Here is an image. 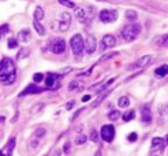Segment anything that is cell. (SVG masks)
Masks as SVG:
<instances>
[{
    "label": "cell",
    "mask_w": 168,
    "mask_h": 156,
    "mask_svg": "<svg viewBox=\"0 0 168 156\" xmlns=\"http://www.w3.org/2000/svg\"><path fill=\"white\" fill-rule=\"evenodd\" d=\"M118 106H119L120 108H127L128 106H130V99H128L127 96L119 98V100H118Z\"/></svg>",
    "instance_id": "obj_22"
},
{
    "label": "cell",
    "mask_w": 168,
    "mask_h": 156,
    "mask_svg": "<svg viewBox=\"0 0 168 156\" xmlns=\"http://www.w3.org/2000/svg\"><path fill=\"white\" fill-rule=\"evenodd\" d=\"M125 18L130 20V21H137L138 19V13L134 11V10H127L125 12Z\"/></svg>",
    "instance_id": "obj_19"
},
{
    "label": "cell",
    "mask_w": 168,
    "mask_h": 156,
    "mask_svg": "<svg viewBox=\"0 0 168 156\" xmlns=\"http://www.w3.org/2000/svg\"><path fill=\"white\" fill-rule=\"evenodd\" d=\"M116 44H117V40L113 35L106 34L105 36H103V39H102V41H100V51L104 52L105 49H107V48H112V47H115L116 46Z\"/></svg>",
    "instance_id": "obj_10"
},
{
    "label": "cell",
    "mask_w": 168,
    "mask_h": 156,
    "mask_svg": "<svg viewBox=\"0 0 168 156\" xmlns=\"http://www.w3.org/2000/svg\"><path fill=\"white\" fill-rule=\"evenodd\" d=\"M70 150H71V145H70V142H65L63 145V151L65 154H69Z\"/></svg>",
    "instance_id": "obj_39"
},
{
    "label": "cell",
    "mask_w": 168,
    "mask_h": 156,
    "mask_svg": "<svg viewBox=\"0 0 168 156\" xmlns=\"http://www.w3.org/2000/svg\"><path fill=\"white\" fill-rule=\"evenodd\" d=\"M135 117V113H134V110H130V112H126V113H124L123 114V120L125 122L127 121H131L132 119Z\"/></svg>",
    "instance_id": "obj_25"
},
{
    "label": "cell",
    "mask_w": 168,
    "mask_h": 156,
    "mask_svg": "<svg viewBox=\"0 0 168 156\" xmlns=\"http://www.w3.org/2000/svg\"><path fill=\"white\" fill-rule=\"evenodd\" d=\"M117 19H118L117 10H103L99 13V20L104 23H115Z\"/></svg>",
    "instance_id": "obj_4"
},
{
    "label": "cell",
    "mask_w": 168,
    "mask_h": 156,
    "mask_svg": "<svg viewBox=\"0 0 168 156\" xmlns=\"http://www.w3.org/2000/svg\"><path fill=\"white\" fill-rule=\"evenodd\" d=\"M83 110H84V108H81V109L77 110V112H76V114H74V115H72V117H71V120H74V119H76L77 116H78L80 114H81V112H83Z\"/></svg>",
    "instance_id": "obj_42"
},
{
    "label": "cell",
    "mask_w": 168,
    "mask_h": 156,
    "mask_svg": "<svg viewBox=\"0 0 168 156\" xmlns=\"http://www.w3.org/2000/svg\"><path fill=\"white\" fill-rule=\"evenodd\" d=\"M47 88H42L34 85V83H29L28 86L23 89L22 92L19 94V96H25V95H32V94H39V93L45 92Z\"/></svg>",
    "instance_id": "obj_12"
},
{
    "label": "cell",
    "mask_w": 168,
    "mask_h": 156,
    "mask_svg": "<svg viewBox=\"0 0 168 156\" xmlns=\"http://www.w3.org/2000/svg\"><path fill=\"white\" fill-rule=\"evenodd\" d=\"M120 116H122V114H120L119 110H111L110 113H109V120H111V121H117Z\"/></svg>",
    "instance_id": "obj_24"
},
{
    "label": "cell",
    "mask_w": 168,
    "mask_h": 156,
    "mask_svg": "<svg viewBox=\"0 0 168 156\" xmlns=\"http://www.w3.org/2000/svg\"><path fill=\"white\" fill-rule=\"evenodd\" d=\"M84 49L88 54H92V53L96 52L97 49V40L93 35L89 34L85 39V42H84Z\"/></svg>",
    "instance_id": "obj_9"
},
{
    "label": "cell",
    "mask_w": 168,
    "mask_h": 156,
    "mask_svg": "<svg viewBox=\"0 0 168 156\" xmlns=\"http://www.w3.org/2000/svg\"><path fill=\"white\" fill-rule=\"evenodd\" d=\"M75 103H76V102L74 101V100L69 101V102L67 103V106H65V109H67V110H70L71 108H72V107H74V104H75Z\"/></svg>",
    "instance_id": "obj_41"
},
{
    "label": "cell",
    "mask_w": 168,
    "mask_h": 156,
    "mask_svg": "<svg viewBox=\"0 0 168 156\" xmlns=\"http://www.w3.org/2000/svg\"><path fill=\"white\" fill-rule=\"evenodd\" d=\"M95 156H102V147H99L98 149H97V151H96Z\"/></svg>",
    "instance_id": "obj_45"
},
{
    "label": "cell",
    "mask_w": 168,
    "mask_h": 156,
    "mask_svg": "<svg viewBox=\"0 0 168 156\" xmlns=\"http://www.w3.org/2000/svg\"><path fill=\"white\" fill-rule=\"evenodd\" d=\"M71 25V14L69 12H63L61 14L60 21H58V31L60 32H67Z\"/></svg>",
    "instance_id": "obj_7"
},
{
    "label": "cell",
    "mask_w": 168,
    "mask_h": 156,
    "mask_svg": "<svg viewBox=\"0 0 168 156\" xmlns=\"http://www.w3.org/2000/svg\"><path fill=\"white\" fill-rule=\"evenodd\" d=\"M34 19L36 20V21H41L43 18H45V12H43V10H42V7H40V6H37L36 8H35L34 11Z\"/></svg>",
    "instance_id": "obj_18"
},
{
    "label": "cell",
    "mask_w": 168,
    "mask_h": 156,
    "mask_svg": "<svg viewBox=\"0 0 168 156\" xmlns=\"http://www.w3.org/2000/svg\"><path fill=\"white\" fill-rule=\"evenodd\" d=\"M165 145V142H163V140L161 137H154V139L152 140V145L153 147H157V145Z\"/></svg>",
    "instance_id": "obj_36"
},
{
    "label": "cell",
    "mask_w": 168,
    "mask_h": 156,
    "mask_svg": "<svg viewBox=\"0 0 168 156\" xmlns=\"http://www.w3.org/2000/svg\"><path fill=\"white\" fill-rule=\"evenodd\" d=\"M152 60H153V57L150 55V54H146L144 57H141L140 59H138L134 64L131 65V67H128V70H135V68H145L147 67L148 65L152 62Z\"/></svg>",
    "instance_id": "obj_8"
},
{
    "label": "cell",
    "mask_w": 168,
    "mask_h": 156,
    "mask_svg": "<svg viewBox=\"0 0 168 156\" xmlns=\"http://www.w3.org/2000/svg\"><path fill=\"white\" fill-rule=\"evenodd\" d=\"M155 44L159 45V46H168V34L159 36L157 41H155Z\"/></svg>",
    "instance_id": "obj_23"
},
{
    "label": "cell",
    "mask_w": 168,
    "mask_h": 156,
    "mask_svg": "<svg viewBox=\"0 0 168 156\" xmlns=\"http://www.w3.org/2000/svg\"><path fill=\"white\" fill-rule=\"evenodd\" d=\"M117 55H119V52L109 53V54H105V55H103L102 58L99 59V61H106V60H110V59H112L113 57H117Z\"/></svg>",
    "instance_id": "obj_30"
},
{
    "label": "cell",
    "mask_w": 168,
    "mask_h": 156,
    "mask_svg": "<svg viewBox=\"0 0 168 156\" xmlns=\"http://www.w3.org/2000/svg\"><path fill=\"white\" fill-rule=\"evenodd\" d=\"M43 107H45V104L42 103V102L35 103L34 106L30 108V114H32V115H35V114H37V113H41V110L43 109Z\"/></svg>",
    "instance_id": "obj_21"
},
{
    "label": "cell",
    "mask_w": 168,
    "mask_h": 156,
    "mask_svg": "<svg viewBox=\"0 0 168 156\" xmlns=\"http://www.w3.org/2000/svg\"><path fill=\"white\" fill-rule=\"evenodd\" d=\"M10 32V26L7 25V23H4V25H1L0 26V39L4 36V35H6L7 33Z\"/></svg>",
    "instance_id": "obj_29"
},
{
    "label": "cell",
    "mask_w": 168,
    "mask_h": 156,
    "mask_svg": "<svg viewBox=\"0 0 168 156\" xmlns=\"http://www.w3.org/2000/svg\"><path fill=\"white\" fill-rule=\"evenodd\" d=\"M90 99H91L90 95H85V96H83V98H82V101H83V102H87V101H89Z\"/></svg>",
    "instance_id": "obj_44"
},
{
    "label": "cell",
    "mask_w": 168,
    "mask_h": 156,
    "mask_svg": "<svg viewBox=\"0 0 168 156\" xmlns=\"http://www.w3.org/2000/svg\"><path fill=\"white\" fill-rule=\"evenodd\" d=\"M32 38V33L28 28H25V29H21L19 33H18V39L17 40L21 41V42H27V41L30 40Z\"/></svg>",
    "instance_id": "obj_13"
},
{
    "label": "cell",
    "mask_w": 168,
    "mask_h": 156,
    "mask_svg": "<svg viewBox=\"0 0 168 156\" xmlns=\"http://www.w3.org/2000/svg\"><path fill=\"white\" fill-rule=\"evenodd\" d=\"M154 73H155V75L158 78H165L166 75H168V65H162V66H160L159 68L154 70Z\"/></svg>",
    "instance_id": "obj_14"
},
{
    "label": "cell",
    "mask_w": 168,
    "mask_h": 156,
    "mask_svg": "<svg viewBox=\"0 0 168 156\" xmlns=\"http://www.w3.org/2000/svg\"><path fill=\"white\" fill-rule=\"evenodd\" d=\"M33 80L39 83V82H41V81L43 80V74L42 73H35L34 75H33Z\"/></svg>",
    "instance_id": "obj_37"
},
{
    "label": "cell",
    "mask_w": 168,
    "mask_h": 156,
    "mask_svg": "<svg viewBox=\"0 0 168 156\" xmlns=\"http://www.w3.org/2000/svg\"><path fill=\"white\" fill-rule=\"evenodd\" d=\"M63 78L62 74H47L46 78V88L48 89H56L60 87V80Z\"/></svg>",
    "instance_id": "obj_6"
},
{
    "label": "cell",
    "mask_w": 168,
    "mask_h": 156,
    "mask_svg": "<svg viewBox=\"0 0 168 156\" xmlns=\"http://www.w3.org/2000/svg\"><path fill=\"white\" fill-rule=\"evenodd\" d=\"M141 119H143V121L146 122V123H150V122L152 121V115H151V110H150V108L145 107V108L143 109Z\"/></svg>",
    "instance_id": "obj_16"
},
{
    "label": "cell",
    "mask_w": 168,
    "mask_h": 156,
    "mask_svg": "<svg viewBox=\"0 0 168 156\" xmlns=\"http://www.w3.org/2000/svg\"><path fill=\"white\" fill-rule=\"evenodd\" d=\"M33 26H34L35 31H36V33L40 35V36H43V35L46 34V28H45V26L40 23V21H36L34 20V23H33Z\"/></svg>",
    "instance_id": "obj_15"
},
{
    "label": "cell",
    "mask_w": 168,
    "mask_h": 156,
    "mask_svg": "<svg viewBox=\"0 0 168 156\" xmlns=\"http://www.w3.org/2000/svg\"><path fill=\"white\" fill-rule=\"evenodd\" d=\"M70 47H71V51L75 54L76 57L81 55L83 51H84V40H83V36L81 34H75L71 36L70 39Z\"/></svg>",
    "instance_id": "obj_3"
},
{
    "label": "cell",
    "mask_w": 168,
    "mask_h": 156,
    "mask_svg": "<svg viewBox=\"0 0 168 156\" xmlns=\"http://www.w3.org/2000/svg\"><path fill=\"white\" fill-rule=\"evenodd\" d=\"M78 85H80V83H78L77 81H71L69 83V86H68V89H69V91H74V89H76V88L78 87Z\"/></svg>",
    "instance_id": "obj_38"
},
{
    "label": "cell",
    "mask_w": 168,
    "mask_h": 156,
    "mask_svg": "<svg viewBox=\"0 0 168 156\" xmlns=\"http://www.w3.org/2000/svg\"><path fill=\"white\" fill-rule=\"evenodd\" d=\"M87 135H84V134H81V135H78L77 137L75 139V145H84L85 142H87Z\"/></svg>",
    "instance_id": "obj_26"
},
{
    "label": "cell",
    "mask_w": 168,
    "mask_h": 156,
    "mask_svg": "<svg viewBox=\"0 0 168 156\" xmlns=\"http://www.w3.org/2000/svg\"><path fill=\"white\" fill-rule=\"evenodd\" d=\"M29 49H27V48H22L20 52L18 53V60H21V59H25V58H27L29 55Z\"/></svg>",
    "instance_id": "obj_27"
},
{
    "label": "cell",
    "mask_w": 168,
    "mask_h": 156,
    "mask_svg": "<svg viewBox=\"0 0 168 156\" xmlns=\"http://www.w3.org/2000/svg\"><path fill=\"white\" fill-rule=\"evenodd\" d=\"M75 17L78 18L80 20H83V19H85L87 18V12L84 8H82V7H75Z\"/></svg>",
    "instance_id": "obj_20"
},
{
    "label": "cell",
    "mask_w": 168,
    "mask_h": 156,
    "mask_svg": "<svg viewBox=\"0 0 168 156\" xmlns=\"http://www.w3.org/2000/svg\"><path fill=\"white\" fill-rule=\"evenodd\" d=\"M40 145V142H39V140H30L29 141V145H28V148L30 150H35L37 147Z\"/></svg>",
    "instance_id": "obj_33"
},
{
    "label": "cell",
    "mask_w": 168,
    "mask_h": 156,
    "mask_svg": "<svg viewBox=\"0 0 168 156\" xmlns=\"http://www.w3.org/2000/svg\"><path fill=\"white\" fill-rule=\"evenodd\" d=\"M15 143H17V139H15V137L11 139V141L8 142V145L6 147V153H5L6 156H12L13 149H14V147H15Z\"/></svg>",
    "instance_id": "obj_17"
},
{
    "label": "cell",
    "mask_w": 168,
    "mask_h": 156,
    "mask_svg": "<svg viewBox=\"0 0 168 156\" xmlns=\"http://www.w3.org/2000/svg\"><path fill=\"white\" fill-rule=\"evenodd\" d=\"M58 2H60L61 5L68 7V8H75L76 7L75 4H74L72 1H70V0H58Z\"/></svg>",
    "instance_id": "obj_31"
},
{
    "label": "cell",
    "mask_w": 168,
    "mask_h": 156,
    "mask_svg": "<svg viewBox=\"0 0 168 156\" xmlns=\"http://www.w3.org/2000/svg\"><path fill=\"white\" fill-rule=\"evenodd\" d=\"M100 136L105 142H112L116 136V128L112 124H105L100 128Z\"/></svg>",
    "instance_id": "obj_5"
},
{
    "label": "cell",
    "mask_w": 168,
    "mask_h": 156,
    "mask_svg": "<svg viewBox=\"0 0 168 156\" xmlns=\"http://www.w3.org/2000/svg\"><path fill=\"white\" fill-rule=\"evenodd\" d=\"M7 45H8V48L14 49V48H17L18 47V40L15 38H10L8 41H7Z\"/></svg>",
    "instance_id": "obj_32"
},
{
    "label": "cell",
    "mask_w": 168,
    "mask_h": 156,
    "mask_svg": "<svg viewBox=\"0 0 168 156\" xmlns=\"http://www.w3.org/2000/svg\"><path fill=\"white\" fill-rule=\"evenodd\" d=\"M137 139H138V135H137V133H132V134H130V135H128V141H130V142H135Z\"/></svg>",
    "instance_id": "obj_40"
},
{
    "label": "cell",
    "mask_w": 168,
    "mask_h": 156,
    "mask_svg": "<svg viewBox=\"0 0 168 156\" xmlns=\"http://www.w3.org/2000/svg\"><path fill=\"white\" fill-rule=\"evenodd\" d=\"M0 156H6L5 155V151H4V150H0Z\"/></svg>",
    "instance_id": "obj_46"
},
{
    "label": "cell",
    "mask_w": 168,
    "mask_h": 156,
    "mask_svg": "<svg viewBox=\"0 0 168 156\" xmlns=\"http://www.w3.org/2000/svg\"><path fill=\"white\" fill-rule=\"evenodd\" d=\"M62 155V153H61V149H56V150L53 151L52 156H61Z\"/></svg>",
    "instance_id": "obj_43"
},
{
    "label": "cell",
    "mask_w": 168,
    "mask_h": 156,
    "mask_svg": "<svg viewBox=\"0 0 168 156\" xmlns=\"http://www.w3.org/2000/svg\"><path fill=\"white\" fill-rule=\"evenodd\" d=\"M98 139H99L98 132H97L96 129H93L92 132H91V134H90V140H91L92 142H95V143H97V142H98Z\"/></svg>",
    "instance_id": "obj_35"
},
{
    "label": "cell",
    "mask_w": 168,
    "mask_h": 156,
    "mask_svg": "<svg viewBox=\"0 0 168 156\" xmlns=\"http://www.w3.org/2000/svg\"><path fill=\"white\" fill-rule=\"evenodd\" d=\"M17 80V67L11 58L0 60V82L5 86H11Z\"/></svg>",
    "instance_id": "obj_1"
},
{
    "label": "cell",
    "mask_w": 168,
    "mask_h": 156,
    "mask_svg": "<svg viewBox=\"0 0 168 156\" xmlns=\"http://www.w3.org/2000/svg\"><path fill=\"white\" fill-rule=\"evenodd\" d=\"M140 32H141V26L139 23H130L123 28L122 36L126 42H131V41L137 39V36L140 34Z\"/></svg>",
    "instance_id": "obj_2"
},
{
    "label": "cell",
    "mask_w": 168,
    "mask_h": 156,
    "mask_svg": "<svg viewBox=\"0 0 168 156\" xmlns=\"http://www.w3.org/2000/svg\"><path fill=\"white\" fill-rule=\"evenodd\" d=\"M65 41L63 39H55V40L52 42V45H50V49H52V52L54 54H62V53L65 51Z\"/></svg>",
    "instance_id": "obj_11"
},
{
    "label": "cell",
    "mask_w": 168,
    "mask_h": 156,
    "mask_svg": "<svg viewBox=\"0 0 168 156\" xmlns=\"http://www.w3.org/2000/svg\"><path fill=\"white\" fill-rule=\"evenodd\" d=\"M47 134V130L45 129V128H37L36 130H35L34 135L39 139V137H42V136H45Z\"/></svg>",
    "instance_id": "obj_34"
},
{
    "label": "cell",
    "mask_w": 168,
    "mask_h": 156,
    "mask_svg": "<svg viewBox=\"0 0 168 156\" xmlns=\"http://www.w3.org/2000/svg\"><path fill=\"white\" fill-rule=\"evenodd\" d=\"M110 92H111V91H110ZM110 92L103 93L102 95H99L98 98L96 99V101H95V102H93V103H92V107H97V106H98V104L100 103V102H102V101H103V100H104V99L106 98L107 95H109V93H110Z\"/></svg>",
    "instance_id": "obj_28"
}]
</instances>
